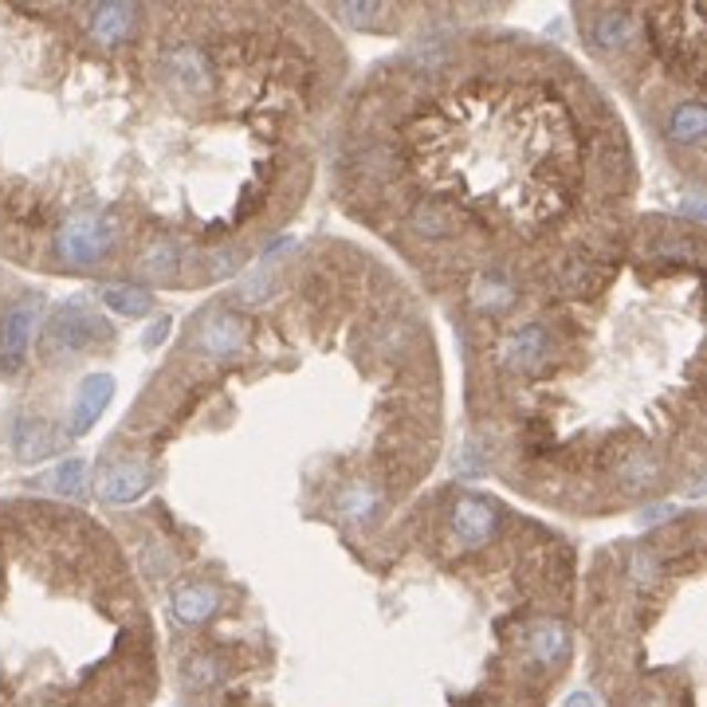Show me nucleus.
Instances as JSON below:
<instances>
[{
  "label": "nucleus",
  "instance_id": "1",
  "mask_svg": "<svg viewBox=\"0 0 707 707\" xmlns=\"http://www.w3.org/2000/svg\"><path fill=\"white\" fill-rule=\"evenodd\" d=\"M118 247V224L103 212H75L55 232V256L71 267H95Z\"/></svg>",
  "mask_w": 707,
  "mask_h": 707
},
{
  "label": "nucleus",
  "instance_id": "2",
  "mask_svg": "<svg viewBox=\"0 0 707 707\" xmlns=\"http://www.w3.org/2000/svg\"><path fill=\"white\" fill-rule=\"evenodd\" d=\"M106 330L87 307L80 303H67V307L55 310V318L44 327V354L48 358H71V354L87 350L91 342H98Z\"/></svg>",
  "mask_w": 707,
  "mask_h": 707
},
{
  "label": "nucleus",
  "instance_id": "3",
  "mask_svg": "<svg viewBox=\"0 0 707 707\" xmlns=\"http://www.w3.org/2000/svg\"><path fill=\"white\" fill-rule=\"evenodd\" d=\"M40 318H44V299L40 295H24L20 303H12V310L0 323V370L4 373H17L24 366Z\"/></svg>",
  "mask_w": 707,
  "mask_h": 707
},
{
  "label": "nucleus",
  "instance_id": "4",
  "mask_svg": "<svg viewBox=\"0 0 707 707\" xmlns=\"http://www.w3.org/2000/svg\"><path fill=\"white\" fill-rule=\"evenodd\" d=\"M161 75H166L169 91H177L181 98H204L217 87V71H212L209 52L197 44H181L173 52H166Z\"/></svg>",
  "mask_w": 707,
  "mask_h": 707
},
{
  "label": "nucleus",
  "instance_id": "5",
  "mask_svg": "<svg viewBox=\"0 0 707 707\" xmlns=\"http://www.w3.org/2000/svg\"><path fill=\"white\" fill-rule=\"evenodd\" d=\"M244 342H247V323L236 315V310L212 307L197 318L193 346L204 354V358H212V362H229V358H236V354L244 350Z\"/></svg>",
  "mask_w": 707,
  "mask_h": 707
},
{
  "label": "nucleus",
  "instance_id": "6",
  "mask_svg": "<svg viewBox=\"0 0 707 707\" xmlns=\"http://www.w3.org/2000/svg\"><path fill=\"white\" fill-rule=\"evenodd\" d=\"M499 530V507L484 495H460L452 504V535L464 550L484 547L487 539H495Z\"/></svg>",
  "mask_w": 707,
  "mask_h": 707
},
{
  "label": "nucleus",
  "instance_id": "7",
  "mask_svg": "<svg viewBox=\"0 0 707 707\" xmlns=\"http://www.w3.org/2000/svg\"><path fill=\"white\" fill-rule=\"evenodd\" d=\"M550 350H555V338H550L547 327L530 323V327H519L511 338L504 342V362L511 366L515 373H542V366L550 362Z\"/></svg>",
  "mask_w": 707,
  "mask_h": 707
},
{
  "label": "nucleus",
  "instance_id": "8",
  "mask_svg": "<svg viewBox=\"0 0 707 707\" xmlns=\"http://www.w3.org/2000/svg\"><path fill=\"white\" fill-rule=\"evenodd\" d=\"M154 484V468L141 464V460H118L98 476V495L106 504H134L141 495L150 492Z\"/></svg>",
  "mask_w": 707,
  "mask_h": 707
},
{
  "label": "nucleus",
  "instance_id": "9",
  "mask_svg": "<svg viewBox=\"0 0 707 707\" xmlns=\"http://www.w3.org/2000/svg\"><path fill=\"white\" fill-rule=\"evenodd\" d=\"M115 398V378L110 373H91L80 386V398H75V409H71V433L83 436L95 429V421L103 416V409Z\"/></svg>",
  "mask_w": 707,
  "mask_h": 707
},
{
  "label": "nucleus",
  "instance_id": "10",
  "mask_svg": "<svg viewBox=\"0 0 707 707\" xmlns=\"http://www.w3.org/2000/svg\"><path fill=\"white\" fill-rule=\"evenodd\" d=\"M217 610H221V593L212 590V585L189 582L173 590V618L181 625H204V621L217 618Z\"/></svg>",
  "mask_w": 707,
  "mask_h": 707
},
{
  "label": "nucleus",
  "instance_id": "11",
  "mask_svg": "<svg viewBox=\"0 0 707 707\" xmlns=\"http://www.w3.org/2000/svg\"><path fill=\"white\" fill-rule=\"evenodd\" d=\"M138 28V9L134 4H98L91 12V35H95L98 44H126Z\"/></svg>",
  "mask_w": 707,
  "mask_h": 707
},
{
  "label": "nucleus",
  "instance_id": "12",
  "mask_svg": "<svg viewBox=\"0 0 707 707\" xmlns=\"http://www.w3.org/2000/svg\"><path fill=\"white\" fill-rule=\"evenodd\" d=\"M590 40H593V48H601V52H625V48L636 40V20L621 9H605L593 17Z\"/></svg>",
  "mask_w": 707,
  "mask_h": 707
},
{
  "label": "nucleus",
  "instance_id": "13",
  "mask_svg": "<svg viewBox=\"0 0 707 707\" xmlns=\"http://www.w3.org/2000/svg\"><path fill=\"white\" fill-rule=\"evenodd\" d=\"M381 511V492L366 479H354L338 492V515H342L350 527H370Z\"/></svg>",
  "mask_w": 707,
  "mask_h": 707
},
{
  "label": "nucleus",
  "instance_id": "14",
  "mask_svg": "<svg viewBox=\"0 0 707 707\" xmlns=\"http://www.w3.org/2000/svg\"><path fill=\"white\" fill-rule=\"evenodd\" d=\"M472 307L479 315H507L515 307V283L504 272H484L472 283Z\"/></svg>",
  "mask_w": 707,
  "mask_h": 707
},
{
  "label": "nucleus",
  "instance_id": "15",
  "mask_svg": "<svg viewBox=\"0 0 707 707\" xmlns=\"http://www.w3.org/2000/svg\"><path fill=\"white\" fill-rule=\"evenodd\" d=\"M527 648H530V656L539 664H562L566 656H570V629L562 625V621H539V625L530 629V636H527Z\"/></svg>",
  "mask_w": 707,
  "mask_h": 707
},
{
  "label": "nucleus",
  "instance_id": "16",
  "mask_svg": "<svg viewBox=\"0 0 707 707\" xmlns=\"http://www.w3.org/2000/svg\"><path fill=\"white\" fill-rule=\"evenodd\" d=\"M12 452H17L20 464H35V460H44L55 452V433L48 421H35V416H28V421L17 424V436H12Z\"/></svg>",
  "mask_w": 707,
  "mask_h": 707
},
{
  "label": "nucleus",
  "instance_id": "17",
  "mask_svg": "<svg viewBox=\"0 0 707 707\" xmlns=\"http://www.w3.org/2000/svg\"><path fill=\"white\" fill-rule=\"evenodd\" d=\"M409 224H413V229L421 232L424 240H444V236H452V232L460 229V224H456V212H452L449 204H441V201L416 204L413 217H409Z\"/></svg>",
  "mask_w": 707,
  "mask_h": 707
},
{
  "label": "nucleus",
  "instance_id": "18",
  "mask_svg": "<svg viewBox=\"0 0 707 707\" xmlns=\"http://www.w3.org/2000/svg\"><path fill=\"white\" fill-rule=\"evenodd\" d=\"M618 476H621V487H625V492H648V487L661 484V460H656L653 452L636 449L618 468Z\"/></svg>",
  "mask_w": 707,
  "mask_h": 707
},
{
  "label": "nucleus",
  "instance_id": "19",
  "mask_svg": "<svg viewBox=\"0 0 707 707\" xmlns=\"http://www.w3.org/2000/svg\"><path fill=\"white\" fill-rule=\"evenodd\" d=\"M668 134L680 141V146H699L707 134V110L696 103V98H692V103H680L668 118Z\"/></svg>",
  "mask_w": 707,
  "mask_h": 707
},
{
  "label": "nucleus",
  "instance_id": "20",
  "mask_svg": "<svg viewBox=\"0 0 707 707\" xmlns=\"http://www.w3.org/2000/svg\"><path fill=\"white\" fill-rule=\"evenodd\" d=\"M103 303L115 310V315H123V318H141V315H150L154 295L141 292V287H123V283H110V287H103Z\"/></svg>",
  "mask_w": 707,
  "mask_h": 707
},
{
  "label": "nucleus",
  "instance_id": "21",
  "mask_svg": "<svg viewBox=\"0 0 707 707\" xmlns=\"http://www.w3.org/2000/svg\"><path fill=\"white\" fill-rule=\"evenodd\" d=\"M177 267H181V244L177 240H158V244L141 256V272H146V279H173Z\"/></svg>",
  "mask_w": 707,
  "mask_h": 707
},
{
  "label": "nucleus",
  "instance_id": "22",
  "mask_svg": "<svg viewBox=\"0 0 707 707\" xmlns=\"http://www.w3.org/2000/svg\"><path fill=\"white\" fill-rule=\"evenodd\" d=\"M44 484H48V492L80 499V495L87 492V464H83V460H63V464H55V468L48 472Z\"/></svg>",
  "mask_w": 707,
  "mask_h": 707
},
{
  "label": "nucleus",
  "instance_id": "23",
  "mask_svg": "<svg viewBox=\"0 0 707 707\" xmlns=\"http://www.w3.org/2000/svg\"><path fill=\"white\" fill-rule=\"evenodd\" d=\"M221 676H224V664L212 653H197L186 661V684L189 688H212V684H221Z\"/></svg>",
  "mask_w": 707,
  "mask_h": 707
},
{
  "label": "nucleus",
  "instance_id": "24",
  "mask_svg": "<svg viewBox=\"0 0 707 707\" xmlns=\"http://www.w3.org/2000/svg\"><path fill=\"white\" fill-rule=\"evenodd\" d=\"M629 574H633L636 585H653L656 578H661V555L648 547H636L633 555H629Z\"/></svg>",
  "mask_w": 707,
  "mask_h": 707
},
{
  "label": "nucleus",
  "instance_id": "25",
  "mask_svg": "<svg viewBox=\"0 0 707 707\" xmlns=\"http://www.w3.org/2000/svg\"><path fill=\"white\" fill-rule=\"evenodd\" d=\"M338 17L350 28H373L386 17V9H381V4H338Z\"/></svg>",
  "mask_w": 707,
  "mask_h": 707
},
{
  "label": "nucleus",
  "instance_id": "26",
  "mask_svg": "<svg viewBox=\"0 0 707 707\" xmlns=\"http://www.w3.org/2000/svg\"><path fill=\"white\" fill-rule=\"evenodd\" d=\"M204 267H209V275H229L232 267H240V252H232V247L212 252V256H204Z\"/></svg>",
  "mask_w": 707,
  "mask_h": 707
},
{
  "label": "nucleus",
  "instance_id": "27",
  "mask_svg": "<svg viewBox=\"0 0 707 707\" xmlns=\"http://www.w3.org/2000/svg\"><path fill=\"white\" fill-rule=\"evenodd\" d=\"M585 279H590V267H585L582 260H574V264H570V272L562 275V287H566V292H578Z\"/></svg>",
  "mask_w": 707,
  "mask_h": 707
},
{
  "label": "nucleus",
  "instance_id": "28",
  "mask_svg": "<svg viewBox=\"0 0 707 707\" xmlns=\"http://www.w3.org/2000/svg\"><path fill=\"white\" fill-rule=\"evenodd\" d=\"M672 515H676V507L672 504H656V507H648V511H641V523L653 527V523H664V519H672Z\"/></svg>",
  "mask_w": 707,
  "mask_h": 707
},
{
  "label": "nucleus",
  "instance_id": "29",
  "mask_svg": "<svg viewBox=\"0 0 707 707\" xmlns=\"http://www.w3.org/2000/svg\"><path fill=\"white\" fill-rule=\"evenodd\" d=\"M166 330H169V318H158V323H154V327L146 330V335H141V342H146V346H158L161 338H166Z\"/></svg>",
  "mask_w": 707,
  "mask_h": 707
},
{
  "label": "nucleus",
  "instance_id": "30",
  "mask_svg": "<svg viewBox=\"0 0 707 707\" xmlns=\"http://www.w3.org/2000/svg\"><path fill=\"white\" fill-rule=\"evenodd\" d=\"M562 707H598V699H593L590 692H574V696L566 699Z\"/></svg>",
  "mask_w": 707,
  "mask_h": 707
},
{
  "label": "nucleus",
  "instance_id": "31",
  "mask_svg": "<svg viewBox=\"0 0 707 707\" xmlns=\"http://www.w3.org/2000/svg\"><path fill=\"white\" fill-rule=\"evenodd\" d=\"M684 209H688L692 217H696V221H699V217H704V209H699V189H692V197H688V201H684Z\"/></svg>",
  "mask_w": 707,
  "mask_h": 707
}]
</instances>
